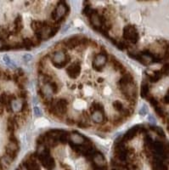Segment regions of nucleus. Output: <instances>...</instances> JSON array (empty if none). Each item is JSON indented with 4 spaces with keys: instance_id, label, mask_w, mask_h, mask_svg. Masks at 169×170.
I'll use <instances>...</instances> for the list:
<instances>
[{
    "instance_id": "16",
    "label": "nucleus",
    "mask_w": 169,
    "mask_h": 170,
    "mask_svg": "<svg viewBox=\"0 0 169 170\" xmlns=\"http://www.w3.org/2000/svg\"><path fill=\"white\" fill-rule=\"evenodd\" d=\"M149 120H150V122H151V123H154L155 122H156L155 118L152 117V116H150V117H149Z\"/></svg>"
},
{
    "instance_id": "15",
    "label": "nucleus",
    "mask_w": 169,
    "mask_h": 170,
    "mask_svg": "<svg viewBox=\"0 0 169 170\" xmlns=\"http://www.w3.org/2000/svg\"><path fill=\"white\" fill-rule=\"evenodd\" d=\"M164 101L166 102V103H168L169 104V90L168 91V93L167 94L165 95V97H164Z\"/></svg>"
},
{
    "instance_id": "8",
    "label": "nucleus",
    "mask_w": 169,
    "mask_h": 170,
    "mask_svg": "<svg viewBox=\"0 0 169 170\" xmlns=\"http://www.w3.org/2000/svg\"><path fill=\"white\" fill-rule=\"evenodd\" d=\"M12 109L15 112H18V111H21L22 108H23V102L22 100H14L12 101Z\"/></svg>"
},
{
    "instance_id": "7",
    "label": "nucleus",
    "mask_w": 169,
    "mask_h": 170,
    "mask_svg": "<svg viewBox=\"0 0 169 170\" xmlns=\"http://www.w3.org/2000/svg\"><path fill=\"white\" fill-rule=\"evenodd\" d=\"M12 161H13V159L10 157H9L8 155H5V156L2 157V158L0 159V163H1V165L3 167V169L4 170L6 169H8L10 166V164H11Z\"/></svg>"
},
{
    "instance_id": "12",
    "label": "nucleus",
    "mask_w": 169,
    "mask_h": 170,
    "mask_svg": "<svg viewBox=\"0 0 169 170\" xmlns=\"http://www.w3.org/2000/svg\"><path fill=\"white\" fill-rule=\"evenodd\" d=\"M140 113L141 115H145L146 113H147V107H146L145 105H144V106H142V108L140 109Z\"/></svg>"
},
{
    "instance_id": "6",
    "label": "nucleus",
    "mask_w": 169,
    "mask_h": 170,
    "mask_svg": "<svg viewBox=\"0 0 169 170\" xmlns=\"http://www.w3.org/2000/svg\"><path fill=\"white\" fill-rule=\"evenodd\" d=\"M71 141L74 143V144H76V145H82V143L85 141V139L82 135H79L78 133L76 132H74L73 134H71Z\"/></svg>"
},
{
    "instance_id": "5",
    "label": "nucleus",
    "mask_w": 169,
    "mask_h": 170,
    "mask_svg": "<svg viewBox=\"0 0 169 170\" xmlns=\"http://www.w3.org/2000/svg\"><path fill=\"white\" fill-rule=\"evenodd\" d=\"M91 118L95 123H102L104 122V115L101 111L99 110H94L91 116Z\"/></svg>"
},
{
    "instance_id": "13",
    "label": "nucleus",
    "mask_w": 169,
    "mask_h": 170,
    "mask_svg": "<svg viewBox=\"0 0 169 170\" xmlns=\"http://www.w3.org/2000/svg\"><path fill=\"white\" fill-rule=\"evenodd\" d=\"M156 131H157V134L159 135H160V136H162V137H164V132H163V130H162V129H160V128H157V129H156Z\"/></svg>"
},
{
    "instance_id": "3",
    "label": "nucleus",
    "mask_w": 169,
    "mask_h": 170,
    "mask_svg": "<svg viewBox=\"0 0 169 170\" xmlns=\"http://www.w3.org/2000/svg\"><path fill=\"white\" fill-rule=\"evenodd\" d=\"M66 12V7L64 4V3H60L59 6L55 9V11L54 14V19L55 21H59L62 17H64Z\"/></svg>"
},
{
    "instance_id": "18",
    "label": "nucleus",
    "mask_w": 169,
    "mask_h": 170,
    "mask_svg": "<svg viewBox=\"0 0 169 170\" xmlns=\"http://www.w3.org/2000/svg\"><path fill=\"white\" fill-rule=\"evenodd\" d=\"M112 170H118V169H113Z\"/></svg>"
},
{
    "instance_id": "17",
    "label": "nucleus",
    "mask_w": 169,
    "mask_h": 170,
    "mask_svg": "<svg viewBox=\"0 0 169 170\" xmlns=\"http://www.w3.org/2000/svg\"><path fill=\"white\" fill-rule=\"evenodd\" d=\"M2 48H4V42L0 38V49H1Z\"/></svg>"
},
{
    "instance_id": "14",
    "label": "nucleus",
    "mask_w": 169,
    "mask_h": 170,
    "mask_svg": "<svg viewBox=\"0 0 169 170\" xmlns=\"http://www.w3.org/2000/svg\"><path fill=\"white\" fill-rule=\"evenodd\" d=\"M34 112H35V114L37 116H41L42 115V112L41 111H40V109L37 108V107H35V108H34Z\"/></svg>"
},
{
    "instance_id": "4",
    "label": "nucleus",
    "mask_w": 169,
    "mask_h": 170,
    "mask_svg": "<svg viewBox=\"0 0 169 170\" xmlns=\"http://www.w3.org/2000/svg\"><path fill=\"white\" fill-rule=\"evenodd\" d=\"M152 170H168V168L162 163V159L156 157L152 164Z\"/></svg>"
},
{
    "instance_id": "2",
    "label": "nucleus",
    "mask_w": 169,
    "mask_h": 170,
    "mask_svg": "<svg viewBox=\"0 0 169 170\" xmlns=\"http://www.w3.org/2000/svg\"><path fill=\"white\" fill-rule=\"evenodd\" d=\"M106 56H105V54H98L93 60V66L95 68H100V67H103L106 63Z\"/></svg>"
},
{
    "instance_id": "11",
    "label": "nucleus",
    "mask_w": 169,
    "mask_h": 170,
    "mask_svg": "<svg viewBox=\"0 0 169 170\" xmlns=\"http://www.w3.org/2000/svg\"><path fill=\"white\" fill-rule=\"evenodd\" d=\"M161 73L162 75H168L169 74V63L166 64L161 70Z\"/></svg>"
},
{
    "instance_id": "10",
    "label": "nucleus",
    "mask_w": 169,
    "mask_h": 170,
    "mask_svg": "<svg viewBox=\"0 0 169 170\" xmlns=\"http://www.w3.org/2000/svg\"><path fill=\"white\" fill-rule=\"evenodd\" d=\"M148 92H149V87L147 84H144L142 85V88H141V94H142V96L145 97L146 95L148 94Z\"/></svg>"
},
{
    "instance_id": "9",
    "label": "nucleus",
    "mask_w": 169,
    "mask_h": 170,
    "mask_svg": "<svg viewBox=\"0 0 169 170\" xmlns=\"http://www.w3.org/2000/svg\"><path fill=\"white\" fill-rule=\"evenodd\" d=\"M91 21H92L93 26H95V27H99L101 26V21L99 20V15H96V14H92L91 15Z\"/></svg>"
},
{
    "instance_id": "1",
    "label": "nucleus",
    "mask_w": 169,
    "mask_h": 170,
    "mask_svg": "<svg viewBox=\"0 0 169 170\" xmlns=\"http://www.w3.org/2000/svg\"><path fill=\"white\" fill-rule=\"evenodd\" d=\"M65 60V53L63 49L56 50L53 54L52 60L55 65H62Z\"/></svg>"
}]
</instances>
